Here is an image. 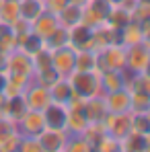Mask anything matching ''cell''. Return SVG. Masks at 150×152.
<instances>
[{"mask_svg":"<svg viewBox=\"0 0 150 152\" xmlns=\"http://www.w3.org/2000/svg\"><path fill=\"white\" fill-rule=\"evenodd\" d=\"M33 74H35V68H33V62H31V58L27 53H23L19 50L8 53V62H6V76H8V80L21 84L25 88L27 84L33 80Z\"/></svg>","mask_w":150,"mask_h":152,"instance_id":"1","label":"cell"},{"mask_svg":"<svg viewBox=\"0 0 150 152\" xmlns=\"http://www.w3.org/2000/svg\"><path fill=\"white\" fill-rule=\"evenodd\" d=\"M68 80H70V84H72L74 95L80 97V99H84V101L103 95V88H101V76H99L97 70H86V72L74 70L72 74L68 76Z\"/></svg>","mask_w":150,"mask_h":152,"instance_id":"2","label":"cell"},{"mask_svg":"<svg viewBox=\"0 0 150 152\" xmlns=\"http://www.w3.org/2000/svg\"><path fill=\"white\" fill-rule=\"evenodd\" d=\"M148 66H150V39L138 41V43L125 48V72L127 74L148 72Z\"/></svg>","mask_w":150,"mask_h":152,"instance_id":"3","label":"cell"},{"mask_svg":"<svg viewBox=\"0 0 150 152\" xmlns=\"http://www.w3.org/2000/svg\"><path fill=\"white\" fill-rule=\"evenodd\" d=\"M103 70H125V48L121 43H111L97 51V72Z\"/></svg>","mask_w":150,"mask_h":152,"instance_id":"4","label":"cell"},{"mask_svg":"<svg viewBox=\"0 0 150 152\" xmlns=\"http://www.w3.org/2000/svg\"><path fill=\"white\" fill-rule=\"evenodd\" d=\"M51 66L62 78H68L76 68V50H72L70 45L53 50L51 51Z\"/></svg>","mask_w":150,"mask_h":152,"instance_id":"5","label":"cell"},{"mask_svg":"<svg viewBox=\"0 0 150 152\" xmlns=\"http://www.w3.org/2000/svg\"><path fill=\"white\" fill-rule=\"evenodd\" d=\"M144 39H150V21H144V23L130 21L125 27L119 29V43L124 48L134 45L138 41H144Z\"/></svg>","mask_w":150,"mask_h":152,"instance_id":"6","label":"cell"},{"mask_svg":"<svg viewBox=\"0 0 150 152\" xmlns=\"http://www.w3.org/2000/svg\"><path fill=\"white\" fill-rule=\"evenodd\" d=\"M82 10H84L82 21H84L86 25L99 27V25L105 23V19H107V15H109V10H111V4H109L107 0H86V2L82 4Z\"/></svg>","mask_w":150,"mask_h":152,"instance_id":"7","label":"cell"},{"mask_svg":"<svg viewBox=\"0 0 150 152\" xmlns=\"http://www.w3.org/2000/svg\"><path fill=\"white\" fill-rule=\"evenodd\" d=\"M68 33H70V41H68V45L72 48V50L80 51V50H93V37H95V27L86 25L84 21L82 23H78V25L70 27L68 29ZM95 51V50H93Z\"/></svg>","mask_w":150,"mask_h":152,"instance_id":"8","label":"cell"},{"mask_svg":"<svg viewBox=\"0 0 150 152\" xmlns=\"http://www.w3.org/2000/svg\"><path fill=\"white\" fill-rule=\"evenodd\" d=\"M23 97H25V101H27V107L29 109H37V111H43L51 101L50 88L37 84L35 80H31L25 88H23Z\"/></svg>","mask_w":150,"mask_h":152,"instance_id":"9","label":"cell"},{"mask_svg":"<svg viewBox=\"0 0 150 152\" xmlns=\"http://www.w3.org/2000/svg\"><path fill=\"white\" fill-rule=\"evenodd\" d=\"M39 146H41V152H64L66 148V140H68V132L66 129H51V127H45L39 136Z\"/></svg>","mask_w":150,"mask_h":152,"instance_id":"10","label":"cell"},{"mask_svg":"<svg viewBox=\"0 0 150 152\" xmlns=\"http://www.w3.org/2000/svg\"><path fill=\"white\" fill-rule=\"evenodd\" d=\"M17 129L21 136H39L45 129V119L43 113L37 109H29L25 115L17 121Z\"/></svg>","mask_w":150,"mask_h":152,"instance_id":"11","label":"cell"},{"mask_svg":"<svg viewBox=\"0 0 150 152\" xmlns=\"http://www.w3.org/2000/svg\"><path fill=\"white\" fill-rule=\"evenodd\" d=\"M101 124H103L105 134H109V136H113L117 140H121L125 134L132 129L130 127V115L127 113H107Z\"/></svg>","mask_w":150,"mask_h":152,"instance_id":"12","label":"cell"},{"mask_svg":"<svg viewBox=\"0 0 150 152\" xmlns=\"http://www.w3.org/2000/svg\"><path fill=\"white\" fill-rule=\"evenodd\" d=\"M103 103L107 113H130L132 111V101H130V93L125 88L119 91H111V93H103Z\"/></svg>","mask_w":150,"mask_h":152,"instance_id":"13","label":"cell"},{"mask_svg":"<svg viewBox=\"0 0 150 152\" xmlns=\"http://www.w3.org/2000/svg\"><path fill=\"white\" fill-rule=\"evenodd\" d=\"M150 150V134H140L130 129L119 140V152H148Z\"/></svg>","mask_w":150,"mask_h":152,"instance_id":"14","label":"cell"},{"mask_svg":"<svg viewBox=\"0 0 150 152\" xmlns=\"http://www.w3.org/2000/svg\"><path fill=\"white\" fill-rule=\"evenodd\" d=\"M41 113H43V119H45V127H51V129H66V115H68L66 105L50 101V105H48Z\"/></svg>","mask_w":150,"mask_h":152,"instance_id":"15","label":"cell"},{"mask_svg":"<svg viewBox=\"0 0 150 152\" xmlns=\"http://www.w3.org/2000/svg\"><path fill=\"white\" fill-rule=\"evenodd\" d=\"M99 76H101L103 93L125 88V80H127V72L125 70H103V72H99Z\"/></svg>","mask_w":150,"mask_h":152,"instance_id":"16","label":"cell"},{"mask_svg":"<svg viewBox=\"0 0 150 152\" xmlns=\"http://www.w3.org/2000/svg\"><path fill=\"white\" fill-rule=\"evenodd\" d=\"M43 48H45V39H43L41 35H37L33 29H31L29 33H25L23 37H17V50L27 53L29 58L35 56L37 51L43 50Z\"/></svg>","mask_w":150,"mask_h":152,"instance_id":"17","label":"cell"},{"mask_svg":"<svg viewBox=\"0 0 150 152\" xmlns=\"http://www.w3.org/2000/svg\"><path fill=\"white\" fill-rule=\"evenodd\" d=\"M82 15H84V10H82V4H74V2H68L56 17H58V23L62 27H66V29H70V27L78 25V23H82Z\"/></svg>","mask_w":150,"mask_h":152,"instance_id":"18","label":"cell"},{"mask_svg":"<svg viewBox=\"0 0 150 152\" xmlns=\"http://www.w3.org/2000/svg\"><path fill=\"white\" fill-rule=\"evenodd\" d=\"M27 111H29V107H27V101H25V97H23V93H21V95L6 97V103H4V115H6L8 119H12V121L17 124Z\"/></svg>","mask_w":150,"mask_h":152,"instance_id":"19","label":"cell"},{"mask_svg":"<svg viewBox=\"0 0 150 152\" xmlns=\"http://www.w3.org/2000/svg\"><path fill=\"white\" fill-rule=\"evenodd\" d=\"M50 97H51V101L68 105L76 95H74V91H72L70 80H68V78H60L58 82H53V84L50 86Z\"/></svg>","mask_w":150,"mask_h":152,"instance_id":"20","label":"cell"},{"mask_svg":"<svg viewBox=\"0 0 150 152\" xmlns=\"http://www.w3.org/2000/svg\"><path fill=\"white\" fill-rule=\"evenodd\" d=\"M84 115H86L89 124H101L103 121V117L107 115V109H105V103H103L101 95L84 101Z\"/></svg>","mask_w":150,"mask_h":152,"instance_id":"21","label":"cell"},{"mask_svg":"<svg viewBox=\"0 0 150 152\" xmlns=\"http://www.w3.org/2000/svg\"><path fill=\"white\" fill-rule=\"evenodd\" d=\"M45 12V4L43 0H19V17L27 19L31 25L35 19H39Z\"/></svg>","mask_w":150,"mask_h":152,"instance_id":"22","label":"cell"},{"mask_svg":"<svg viewBox=\"0 0 150 152\" xmlns=\"http://www.w3.org/2000/svg\"><path fill=\"white\" fill-rule=\"evenodd\" d=\"M58 27H60L58 17H56L53 12H48V10H45L39 19H35V21H33V31H35L37 35H41L43 39H48V37H50Z\"/></svg>","mask_w":150,"mask_h":152,"instance_id":"23","label":"cell"},{"mask_svg":"<svg viewBox=\"0 0 150 152\" xmlns=\"http://www.w3.org/2000/svg\"><path fill=\"white\" fill-rule=\"evenodd\" d=\"M132 21V12L130 10H125L124 6H111V10H109V15H107V19H105V23L109 27H113L115 31H119L121 27H125L127 23Z\"/></svg>","mask_w":150,"mask_h":152,"instance_id":"24","label":"cell"},{"mask_svg":"<svg viewBox=\"0 0 150 152\" xmlns=\"http://www.w3.org/2000/svg\"><path fill=\"white\" fill-rule=\"evenodd\" d=\"M125 91H127V93H150V76H148V72L127 74Z\"/></svg>","mask_w":150,"mask_h":152,"instance_id":"25","label":"cell"},{"mask_svg":"<svg viewBox=\"0 0 150 152\" xmlns=\"http://www.w3.org/2000/svg\"><path fill=\"white\" fill-rule=\"evenodd\" d=\"M15 50H17V35H15L12 27H10V23L0 21V51L10 53Z\"/></svg>","mask_w":150,"mask_h":152,"instance_id":"26","label":"cell"},{"mask_svg":"<svg viewBox=\"0 0 150 152\" xmlns=\"http://www.w3.org/2000/svg\"><path fill=\"white\" fill-rule=\"evenodd\" d=\"M82 138H84V142L89 144V148L91 152L97 150V146H99L101 138L105 136V129H103V124H89V126L82 129V134H80Z\"/></svg>","mask_w":150,"mask_h":152,"instance_id":"27","label":"cell"},{"mask_svg":"<svg viewBox=\"0 0 150 152\" xmlns=\"http://www.w3.org/2000/svg\"><path fill=\"white\" fill-rule=\"evenodd\" d=\"M130 127L140 134H150V111H130Z\"/></svg>","mask_w":150,"mask_h":152,"instance_id":"28","label":"cell"},{"mask_svg":"<svg viewBox=\"0 0 150 152\" xmlns=\"http://www.w3.org/2000/svg\"><path fill=\"white\" fill-rule=\"evenodd\" d=\"M74 70H80V72L97 70V51H93V50L76 51V68Z\"/></svg>","mask_w":150,"mask_h":152,"instance_id":"29","label":"cell"},{"mask_svg":"<svg viewBox=\"0 0 150 152\" xmlns=\"http://www.w3.org/2000/svg\"><path fill=\"white\" fill-rule=\"evenodd\" d=\"M68 41H70V33H68V29L60 25L50 37L45 39V48H50V50L53 51V50H60V48H66Z\"/></svg>","mask_w":150,"mask_h":152,"instance_id":"30","label":"cell"},{"mask_svg":"<svg viewBox=\"0 0 150 152\" xmlns=\"http://www.w3.org/2000/svg\"><path fill=\"white\" fill-rule=\"evenodd\" d=\"M19 19V0H2L0 4V21L12 23Z\"/></svg>","mask_w":150,"mask_h":152,"instance_id":"31","label":"cell"},{"mask_svg":"<svg viewBox=\"0 0 150 152\" xmlns=\"http://www.w3.org/2000/svg\"><path fill=\"white\" fill-rule=\"evenodd\" d=\"M60 78H62V76L53 70V66L45 68V70H37V72L33 74V80H35L37 84H41V86H45V88H50L51 84H53V82H58Z\"/></svg>","mask_w":150,"mask_h":152,"instance_id":"32","label":"cell"},{"mask_svg":"<svg viewBox=\"0 0 150 152\" xmlns=\"http://www.w3.org/2000/svg\"><path fill=\"white\" fill-rule=\"evenodd\" d=\"M19 142H21V134L19 129L6 134L0 138V152H19Z\"/></svg>","mask_w":150,"mask_h":152,"instance_id":"33","label":"cell"},{"mask_svg":"<svg viewBox=\"0 0 150 152\" xmlns=\"http://www.w3.org/2000/svg\"><path fill=\"white\" fill-rule=\"evenodd\" d=\"M64 152H91V148H89V144L84 142V138L80 134H68Z\"/></svg>","mask_w":150,"mask_h":152,"instance_id":"34","label":"cell"},{"mask_svg":"<svg viewBox=\"0 0 150 152\" xmlns=\"http://www.w3.org/2000/svg\"><path fill=\"white\" fill-rule=\"evenodd\" d=\"M132 21H138V23L150 21V0H136L132 10Z\"/></svg>","mask_w":150,"mask_h":152,"instance_id":"35","label":"cell"},{"mask_svg":"<svg viewBox=\"0 0 150 152\" xmlns=\"http://www.w3.org/2000/svg\"><path fill=\"white\" fill-rule=\"evenodd\" d=\"M31 62H33L35 72H37V70H45V68H50V66H51V50H50V48L39 50L35 56H31Z\"/></svg>","mask_w":150,"mask_h":152,"instance_id":"36","label":"cell"},{"mask_svg":"<svg viewBox=\"0 0 150 152\" xmlns=\"http://www.w3.org/2000/svg\"><path fill=\"white\" fill-rule=\"evenodd\" d=\"M132 111H150V93H130Z\"/></svg>","mask_w":150,"mask_h":152,"instance_id":"37","label":"cell"},{"mask_svg":"<svg viewBox=\"0 0 150 152\" xmlns=\"http://www.w3.org/2000/svg\"><path fill=\"white\" fill-rule=\"evenodd\" d=\"M95 152H119V140L113 138V136H109V134H105L101 138V142H99V146H97Z\"/></svg>","mask_w":150,"mask_h":152,"instance_id":"38","label":"cell"},{"mask_svg":"<svg viewBox=\"0 0 150 152\" xmlns=\"http://www.w3.org/2000/svg\"><path fill=\"white\" fill-rule=\"evenodd\" d=\"M19 152H41V146H39L37 136H21Z\"/></svg>","mask_w":150,"mask_h":152,"instance_id":"39","label":"cell"},{"mask_svg":"<svg viewBox=\"0 0 150 152\" xmlns=\"http://www.w3.org/2000/svg\"><path fill=\"white\" fill-rule=\"evenodd\" d=\"M10 27H12V31H15V35H17V37H23L25 33H29V31L33 29V25H31L27 19H23V17L15 19V21L10 23Z\"/></svg>","mask_w":150,"mask_h":152,"instance_id":"40","label":"cell"},{"mask_svg":"<svg viewBox=\"0 0 150 152\" xmlns=\"http://www.w3.org/2000/svg\"><path fill=\"white\" fill-rule=\"evenodd\" d=\"M15 129H17V124L12 119H8L6 115H0V138L10 134V132H15Z\"/></svg>","mask_w":150,"mask_h":152,"instance_id":"41","label":"cell"},{"mask_svg":"<svg viewBox=\"0 0 150 152\" xmlns=\"http://www.w3.org/2000/svg\"><path fill=\"white\" fill-rule=\"evenodd\" d=\"M43 4H45V10H48V12L58 15V12L68 4V0H43Z\"/></svg>","mask_w":150,"mask_h":152,"instance_id":"42","label":"cell"},{"mask_svg":"<svg viewBox=\"0 0 150 152\" xmlns=\"http://www.w3.org/2000/svg\"><path fill=\"white\" fill-rule=\"evenodd\" d=\"M6 62H8V53L0 51V70L2 72H6Z\"/></svg>","mask_w":150,"mask_h":152,"instance_id":"43","label":"cell"},{"mask_svg":"<svg viewBox=\"0 0 150 152\" xmlns=\"http://www.w3.org/2000/svg\"><path fill=\"white\" fill-rule=\"evenodd\" d=\"M6 80H8V76H6V72H2V70H0V93H4Z\"/></svg>","mask_w":150,"mask_h":152,"instance_id":"44","label":"cell"},{"mask_svg":"<svg viewBox=\"0 0 150 152\" xmlns=\"http://www.w3.org/2000/svg\"><path fill=\"white\" fill-rule=\"evenodd\" d=\"M107 2H109V4H111V6H117V4H121V2H124V0H107Z\"/></svg>","mask_w":150,"mask_h":152,"instance_id":"45","label":"cell"},{"mask_svg":"<svg viewBox=\"0 0 150 152\" xmlns=\"http://www.w3.org/2000/svg\"><path fill=\"white\" fill-rule=\"evenodd\" d=\"M68 2H74V4H84L86 0H68Z\"/></svg>","mask_w":150,"mask_h":152,"instance_id":"46","label":"cell"},{"mask_svg":"<svg viewBox=\"0 0 150 152\" xmlns=\"http://www.w3.org/2000/svg\"><path fill=\"white\" fill-rule=\"evenodd\" d=\"M0 4H2V0H0Z\"/></svg>","mask_w":150,"mask_h":152,"instance_id":"47","label":"cell"}]
</instances>
